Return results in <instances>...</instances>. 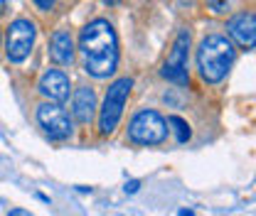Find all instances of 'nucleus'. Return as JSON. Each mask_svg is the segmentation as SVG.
I'll return each mask as SVG.
<instances>
[{"instance_id":"7ed1b4c3","label":"nucleus","mask_w":256,"mask_h":216,"mask_svg":"<svg viewBox=\"0 0 256 216\" xmlns=\"http://www.w3.org/2000/svg\"><path fill=\"white\" fill-rule=\"evenodd\" d=\"M130 89H133V79H128V76L116 79L108 86L104 106H101V113H98V130L104 135H111L116 130V125H118L121 116H124V106H126Z\"/></svg>"},{"instance_id":"a211bd4d","label":"nucleus","mask_w":256,"mask_h":216,"mask_svg":"<svg viewBox=\"0 0 256 216\" xmlns=\"http://www.w3.org/2000/svg\"><path fill=\"white\" fill-rule=\"evenodd\" d=\"M180 216H192V212H190V209H182V212H180Z\"/></svg>"},{"instance_id":"f3484780","label":"nucleus","mask_w":256,"mask_h":216,"mask_svg":"<svg viewBox=\"0 0 256 216\" xmlns=\"http://www.w3.org/2000/svg\"><path fill=\"white\" fill-rule=\"evenodd\" d=\"M104 2H106V5H118L121 0H104Z\"/></svg>"},{"instance_id":"ddd939ff","label":"nucleus","mask_w":256,"mask_h":216,"mask_svg":"<svg viewBox=\"0 0 256 216\" xmlns=\"http://www.w3.org/2000/svg\"><path fill=\"white\" fill-rule=\"evenodd\" d=\"M234 0H207V7L214 12V15H224L229 7H232Z\"/></svg>"},{"instance_id":"1a4fd4ad","label":"nucleus","mask_w":256,"mask_h":216,"mask_svg":"<svg viewBox=\"0 0 256 216\" xmlns=\"http://www.w3.org/2000/svg\"><path fill=\"white\" fill-rule=\"evenodd\" d=\"M40 93L44 98H50V101H57V103L69 98V76L64 71H60V69L44 71L42 79H40Z\"/></svg>"},{"instance_id":"f03ea898","label":"nucleus","mask_w":256,"mask_h":216,"mask_svg":"<svg viewBox=\"0 0 256 216\" xmlns=\"http://www.w3.org/2000/svg\"><path fill=\"white\" fill-rule=\"evenodd\" d=\"M234 57H236V49L226 37L207 34L197 49V66H200L202 79L207 84H220L226 76L229 66L234 64Z\"/></svg>"},{"instance_id":"6e6552de","label":"nucleus","mask_w":256,"mask_h":216,"mask_svg":"<svg viewBox=\"0 0 256 216\" xmlns=\"http://www.w3.org/2000/svg\"><path fill=\"white\" fill-rule=\"evenodd\" d=\"M229 37L244 47V49H254L256 44V17L254 12H236L229 22H226Z\"/></svg>"},{"instance_id":"f8f14e48","label":"nucleus","mask_w":256,"mask_h":216,"mask_svg":"<svg viewBox=\"0 0 256 216\" xmlns=\"http://www.w3.org/2000/svg\"><path fill=\"white\" fill-rule=\"evenodd\" d=\"M165 123L172 125V130H175V138H178V143H180V145H185V143L190 140L192 130H190V125H188V121H185V118H180V116H170Z\"/></svg>"},{"instance_id":"dca6fc26","label":"nucleus","mask_w":256,"mask_h":216,"mask_svg":"<svg viewBox=\"0 0 256 216\" xmlns=\"http://www.w3.org/2000/svg\"><path fill=\"white\" fill-rule=\"evenodd\" d=\"M8 216H32V214H30V212H25V209H12Z\"/></svg>"},{"instance_id":"0eeeda50","label":"nucleus","mask_w":256,"mask_h":216,"mask_svg":"<svg viewBox=\"0 0 256 216\" xmlns=\"http://www.w3.org/2000/svg\"><path fill=\"white\" fill-rule=\"evenodd\" d=\"M37 123L42 125V130L52 138V140H66L72 135V123L69 116L57 101H47L37 108Z\"/></svg>"},{"instance_id":"20e7f679","label":"nucleus","mask_w":256,"mask_h":216,"mask_svg":"<svg viewBox=\"0 0 256 216\" xmlns=\"http://www.w3.org/2000/svg\"><path fill=\"white\" fill-rule=\"evenodd\" d=\"M128 138L138 145H160L168 138V123L158 111H138L128 125Z\"/></svg>"},{"instance_id":"6ab92c4d","label":"nucleus","mask_w":256,"mask_h":216,"mask_svg":"<svg viewBox=\"0 0 256 216\" xmlns=\"http://www.w3.org/2000/svg\"><path fill=\"white\" fill-rule=\"evenodd\" d=\"M2 7H5V0H0V10H2Z\"/></svg>"},{"instance_id":"2eb2a0df","label":"nucleus","mask_w":256,"mask_h":216,"mask_svg":"<svg viewBox=\"0 0 256 216\" xmlns=\"http://www.w3.org/2000/svg\"><path fill=\"white\" fill-rule=\"evenodd\" d=\"M138 187H140V182H138V180H130V182L126 185V192H128V194H136V192H138Z\"/></svg>"},{"instance_id":"f257e3e1","label":"nucleus","mask_w":256,"mask_h":216,"mask_svg":"<svg viewBox=\"0 0 256 216\" xmlns=\"http://www.w3.org/2000/svg\"><path fill=\"white\" fill-rule=\"evenodd\" d=\"M79 52L84 69L96 76L106 79L116 71L118 64V39L108 20H94L79 34Z\"/></svg>"},{"instance_id":"9b49d317","label":"nucleus","mask_w":256,"mask_h":216,"mask_svg":"<svg viewBox=\"0 0 256 216\" xmlns=\"http://www.w3.org/2000/svg\"><path fill=\"white\" fill-rule=\"evenodd\" d=\"M50 57L60 66H69L74 62V39L69 30H57L50 39Z\"/></svg>"},{"instance_id":"4468645a","label":"nucleus","mask_w":256,"mask_h":216,"mask_svg":"<svg viewBox=\"0 0 256 216\" xmlns=\"http://www.w3.org/2000/svg\"><path fill=\"white\" fill-rule=\"evenodd\" d=\"M32 2H34L40 10H44V12H47V10H52V7L57 5V0H32Z\"/></svg>"},{"instance_id":"423d86ee","label":"nucleus","mask_w":256,"mask_h":216,"mask_svg":"<svg viewBox=\"0 0 256 216\" xmlns=\"http://www.w3.org/2000/svg\"><path fill=\"white\" fill-rule=\"evenodd\" d=\"M188 49H190V32L182 30L178 32L175 42H172V52L168 54V59L162 64L160 74L162 79L178 84V86H185L190 81V74H188Z\"/></svg>"},{"instance_id":"39448f33","label":"nucleus","mask_w":256,"mask_h":216,"mask_svg":"<svg viewBox=\"0 0 256 216\" xmlns=\"http://www.w3.org/2000/svg\"><path fill=\"white\" fill-rule=\"evenodd\" d=\"M34 37H37V27L34 22L28 17H18L10 22L8 27V39H5V54L12 64L25 62L32 52V44H34Z\"/></svg>"},{"instance_id":"9d476101","label":"nucleus","mask_w":256,"mask_h":216,"mask_svg":"<svg viewBox=\"0 0 256 216\" xmlns=\"http://www.w3.org/2000/svg\"><path fill=\"white\" fill-rule=\"evenodd\" d=\"M72 113L82 125L92 123L96 113V93L92 86H79L72 98Z\"/></svg>"}]
</instances>
